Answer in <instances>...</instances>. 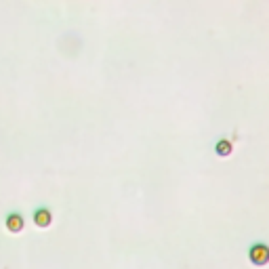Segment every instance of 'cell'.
<instances>
[{
    "label": "cell",
    "instance_id": "7a4b0ae2",
    "mask_svg": "<svg viewBox=\"0 0 269 269\" xmlns=\"http://www.w3.org/2000/svg\"><path fill=\"white\" fill-rule=\"evenodd\" d=\"M6 227H8V232H11V234L21 232V229H23V219H21V215H8Z\"/></svg>",
    "mask_w": 269,
    "mask_h": 269
},
{
    "label": "cell",
    "instance_id": "6da1fadb",
    "mask_svg": "<svg viewBox=\"0 0 269 269\" xmlns=\"http://www.w3.org/2000/svg\"><path fill=\"white\" fill-rule=\"evenodd\" d=\"M251 261L255 265H265L267 263V246L265 244H257L251 248Z\"/></svg>",
    "mask_w": 269,
    "mask_h": 269
},
{
    "label": "cell",
    "instance_id": "277c9868",
    "mask_svg": "<svg viewBox=\"0 0 269 269\" xmlns=\"http://www.w3.org/2000/svg\"><path fill=\"white\" fill-rule=\"evenodd\" d=\"M217 149H221V154H223V156H227V154H229V143H225V141H223L221 145H217Z\"/></svg>",
    "mask_w": 269,
    "mask_h": 269
},
{
    "label": "cell",
    "instance_id": "3957f363",
    "mask_svg": "<svg viewBox=\"0 0 269 269\" xmlns=\"http://www.w3.org/2000/svg\"><path fill=\"white\" fill-rule=\"evenodd\" d=\"M34 221H36V225H40V227L51 225V213H48L46 208H40V211H36Z\"/></svg>",
    "mask_w": 269,
    "mask_h": 269
}]
</instances>
